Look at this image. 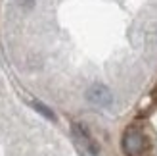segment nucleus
Listing matches in <instances>:
<instances>
[{
  "instance_id": "nucleus-2",
  "label": "nucleus",
  "mask_w": 157,
  "mask_h": 156,
  "mask_svg": "<svg viewBox=\"0 0 157 156\" xmlns=\"http://www.w3.org/2000/svg\"><path fill=\"white\" fill-rule=\"evenodd\" d=\"M71 135H73V141L75 145L78 146V150H81L84 156H98L100 154V146L98 143L92 139V135L88 133V129L81 123H73L71 125Z\"/></svg>"
},
{
  "instance_id": "nucleus-5",
  "label": "nucleus",
  "mask_w": 157,
  "mask_h": 156,
  "mask_svg": "<svg viewBox=\"0 0 157 156\" xmlns=\"http://www.w3.org/2000/svg\"><path fill=\"white\" fill-rule=\"evenodd\" d=\"M17 2H19L21 8H25V10H31V8H33V4H35V0H17Z\"/></svg>"
},
{
  "instance_id": "nucleus-1",
  "label": "nucleus",
  "mask_w": 157,
  "mask_h": 156,
  "mask_svg": "<svg viewBox=\"0 0 157 156\" xmlns=\"http://www.w3.org/2000/svg\"><path fill=\"white\" fill-rule=\"evenodd\" d=\"M121 145H123V150L127 156H147V149H150L146 135L138 129H127L124 131Z\"/></svg>"
},
{
  "instance_id": "nucleus-4",
  "label": "nucleus",
  "mask_w": 157,
  "mask_h": 156,
  "mask_svg": "<svg viewBox=\"0 0 157 156\" xmlns=\"http://www.w3.org/2000/svg\"><path fill=\"white\" fill-rule=\"evenodd\" d=\"M31 104H33V108H35V110H36L38 114H42L46 120H56V116H54V112L50 110L48 106H44L42 102H38V100H33Z\"/></svg>"
},
{
  "instance_id": "nucleus-3",
  "label": "nucleus",
  "mask_w": 157,
  "mask_h": 156,
  "mask_svg": "<svg viewBox=\"0 0 157 156\" xmlns=\"http://www.w3.org/2000/svg\"><path fill=\"white\" fill-rule=\"evenodd\" d=\"M86 100H88L90 104L94 106H101V108H105L113 102V95H111V91H109L105 85H90L88 89H86Z\"/></svg>"
}]
</instances>
